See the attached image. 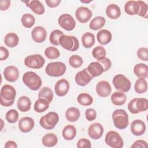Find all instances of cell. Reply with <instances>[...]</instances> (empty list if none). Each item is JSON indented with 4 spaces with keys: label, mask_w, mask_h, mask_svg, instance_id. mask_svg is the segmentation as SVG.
<instances>
[{
    "label": "cell",
    "mask_w": 148,
    "mask_h": 148,
    "mask_svg": "<svg viewBox=\"0 0 148 148\" xmlns=\"http://www.w3.org/2000/svg\"><path fill=\"white\" fill-rule=\"evenodd\" d=\"M16 95L15 88L9 84L2 86L0 92V103L2 106L8 107L12 105Z\"/></svg>",
    "instance_id": "cell-1"
},
{
    "label": "cell",
    "mask_w": 148,
    "mask_h": 148,
    "mask_svg": "<svg viewBox=\"0 0 148 148\" xmlns=\"http://www.w3.org/2000/svg\"><path fill=\"white\" fill-rule=\"evenodd\" d=\"M23 82L29 89L36 91L39 90L42 84L40 77L35 72L28 71L23 74Z\"/></svg>",
    "instance_id": "cell-2"
},
{
    "label": "cell",
    "mask_w": 148,
    "mask_h": 148,
    "mask_svg": "<svg viewBox=\"0 0 148 148\" xmlns=\"http://www.w3.org/2000/svg\"><path fill=\"white\" fill-rule=\"evenodd\" d=\"M112 119L114 126L120 130L126 128L128 124V115L127 113L122 109H116L112 113Z\"/></svg>",
    "instance_id": "cell-3"
},
{
    "label": "cell",
    "mask_w": 148,
    "mask_h": 148,
    "mask_svg": "<svg viewBox=\"0 0 148 148\" xmlns=\"http://www.w3.org/2000/svg\"><path fill=\"white\" fill-rule=\"evenodd\" d=\"M66 66L62 62H51L46 67V74L51 77H60L62 76L66 72Z\"/></svg>",
    "instance_id": "cell-4"
},
{
    "label": "cell",
    "mask_w": 148,
    "mask_h": 148,
    "mask_svg": "<svg viewBox=\"0 0 148 148\" xmlns=\"http://www.w3.org/2000/svg\"><path fill=\"white\" fill-rule=\"evenodd\" d=\"M59 121L58 113L54 112H50L43 116L39 120L40 125L46 130H52L57 125Z\"/></svg>",
    "instance_id": "cell-5"
},
{
    "label": "cell",
    "mask_w": 148,
    "mask_h": 148,
    "mask_svg": "<svg viewBox=\"0 0 148 148\" xmlns=\"http://www.w3.org/2000/svg\"><path fill=\"white\" fill-rule=\"evenodd\" d=\"M59 43L62 48L71 51H76L79 47L78 39L72 35H62L59 39Z\"/></svg>",
    "instance_id": "cell-6"
},
{
    "label": "cell",
    "mask_w": 148,
    "mask_h": 148,
    "mask_svg": "<svg viewBox=\"0 0 148 148\" xmlns=\"http://www.w3.org/2000/svg\"><path fill=\"white\" fill-rule=\"evenodd\" d=\"M112 82L115 88L122 92L129 91L131 87V83L130 80L122 74L114 76Z\"/></svg>",
    "instance_id": "cell-7"
},
{
    "label": "cell",
    "mask_w": 148,
    "mask_h": 148,
    "mask_svg": "<svg viewBox=\"0 0 148 148\" xmlns=\"http://www.w3.org/2000/svg\"><path fill=\"white\" fill-rule=\"evenodd\" d=\"M105 142L112 148H121L123 147L124 142L119 134L114 131H109L105 138Z\"/></svg>",
    "instance_id": "cell-8"
},
{
    "label": "cell",
    "mask_w": 148,
    "mask_h": 148,
    "mask_svg": "<svg viewBox=\"0 0 148 148\" xmlns=\"http://www.w3.org/2000/svg\"><path fill=\"white\" fill-rule=\"evenodd\" d=\"M45 58L40 54L29 55L24 59V64L26 66L33 69H40L45 64Z\"/></svg>",
    "instance_id": "cell-9"
},
{
    "label": "cell",
    "mask_w": 148,
    "mask_h": 148,
    "mask_svg": "<svg viewBox=\"0 0 148 148\" xmlns=\"http://www.w3.org/2000/svg\"><path fill=\"white\" fill-rule=\"evenodd\" d=\"M58 23L61 28L68 31L73 30L76 26L75 19L71 14L67 13L61 14L58 19Z\"/></svg>",
    "instance_id": "cell-10"
},
{
    "label": "cell",
    "mask_w": 148,
    "mask_h": 148,
    "mask_svg": "<svg viewBox=\"0 0 148 148\" xmlns=\"http://www.w3.org/2000/svg\"><path fill=\"white\" fill-rule=\"evenodd\" d=\"M75 16L80 23H86L90 20L92 16V12L87 7L81 6L76 9Z\"/></svg>",
    "instance_id": "cell-11"
},
{
    "label": "cell",
    "mask_w": 148,
    "mask_h": 148,
    "mask_svg": "<svg viewBox=\"0 0 148 148\" xmlns=\"http://www.w3.org/2000/svg\"><path fill=\"white\" fill-rule=\"evenodd\" d=\"M93 78L94 77H92L87 71V68H85L76 74L75 80L79 86H85L88 84Z\"/></svg>",
    "instance_id": "cell-12"
},
{
    "label": "cell",
    "mask_w": 148,
    "mask_h": 148,
    "mask_svg": "<svg viewBox=\"0 0 148 148\" xmlns=\"http://www.w3.org/2000/svg\"><path fill=\"white\" fill-rule=\"evenodd\" d=\"M70 86L68 81L65 79L58 80L54 86L55 92L59 97L65 96L68 92Z\"/></svg>",
    "instance_id": "cell-13"
},
{
    "label": "cell",
    "mask_w": 148,
    "mask_h": 148,
    "mask_svg": "<svg viewBox=\"0 0 148 148\" xmlns=\"http://www.w3.org/2000/svg\"><path fill=\"white\" fill-rule=\"evenodd\" d=\"M103 127L99 123H94L91 124L88 129L89 136L95 140L99 139L103 135Z\"/></svg>",
    "instance_id": "cell-14"
},
{
    "label": "cell",
    "mask_w": 148,
    "mask_h": 148,
    "mask_svg": "<svg viewBox=\"0 0 148 148\" xmlns=\"http://www.w3.org/2000/svg\"><path fill=\"white\" fill-rule=\"evenodd\" d=\"M47 32L45 28L42 26L35 27L31 32V37L36 43H42L46 38Z\"/></svg>",
    "instance_id": "cell-15"
},
{
    "label": "cell",
    "mask_w": 148,
    "mask_h": 148,
    "mask_svg": "<svg viewBox=\"0 0 148 148\" xmlns=\"http://www.w3.org/2000/svg\"><path fill=\"white\" fill-rule=\"evenodd\" d=\"M5 79L10 82H16L19 76V71L17 67L10 65L6 67L3 71Z\"/></svg>",
    "instance_id": "cell-16"
},
{
    "label": "cell",
    "mask_w": 148,
    "mask_h": 148,
    "mask_svg": "<svg viewBox=\"0 0 148 148\" xmlns=\"http://www.w3.org/2000/svg\"><path fill=\"white\" fill-rule=\"evenodd\" d=\"M112 91V88L108 82L102 80L98 82L96 86V92L101 97H108Z\"/></svg>",
    "instance_id": "cell-17"
},
{
    "label": "cell",
    "mask_w": 148,
    "mask_h": 148,
    "mask_svg": "<svg viewBox=\"0 0 148 148\" xmlns=\"http://www.w3.org/2000/svg\"><path fill=\"white\" fill-rule=\"evenodd\" d=\"M18 128L24 133L30 132L34 127V120L30 117H24L18 121Z\"/></svg>",
    "instance_id": "cell-18"
},
{
    "label": "cell",
    "mask_w": 148,
    "mask_h": 148,
    "mask_svg": "<svg viewBox=\"0 0 148 148\" xmlns=\"http://www.w3.org/2000/svg\"><path fill=\"white\" fill-rule=\"evenodd\" d=\"M131 131L135 136H141L146 131V125L141 120H135L131 124Z\"/></svg>",
    "instance_id": "cell-19"
},
{
    "label": "cell",
    "mask_w": 148,
    "mask_h": 148,
    "mask_svg": "<svg viewBox=\"0 0 148 148\" xmlns=\"http://www.w3.org/2000/svg\"><path fill=\"white\" fill-rule=\"evenodd\" d=\"M87 70L92 77L99 76L104 72L102 65L98 61L91 62L87 66Z\"/></svg>",
    "instance_id": "cell-20"
},
{
    "label": "cell",
    "mask_w": 148,
    "mask_h": 148,
    "mask_svg": "<svg viewBox=\"0 0 148 148\" xmlns=\"http://www.w3.org/2000/svg\"><path fill=\"white\" fill-rule=\"evenodd\" d=\"M97 40L99 44L106 45L112 40V34L107 29H101L97 34Z\"/></svg>",
    "instance_id": "cell-21"
},
{
    "label": "cell",
    "mask_w": 148,
    "mask_h": 148,
    "mask_svg": "<svg viewBox=\"0 0 148 148\" xmlns=\"http://www.w3.org/2000/svg\"><path fill=\"white\" fill-rule=\"evenodd\" d=\"M134 72L138 78L146 79L148 76V66L143 63L136 64L134 68Z\"/></svg>",
    "instance_id": "cell-22"
},
{
    "label": "cell",
    "mask_w": 148,
    "mask_h": 148,
    "mask_svg": "<svg viewBox=\"0 0 148 148\" xmlns=\"http://www.w3.org/2000/svg\"><path fill=\"white\" fill-rule=\"evenodd\" d=\"M124 10L129 15L138 14L139 10V5L138 1H129L124 5Z\"/></svg>",
    "instance_id": "cell-23"
},
{
    "label": "cell",
    "mask_w": 148,
    "mask_h": 148,
    "mask_svg": "<svg viewBox=\"0 0 148 148\" xmlns=\"http://www.w3.org/2000/svg\"><path fill=\"white\" fill-rule=\"evenodd\" d=\"M17 108L22 112H26L31 109V101L30 99L26 96L20 97L17 102Z\"/></svg>",
    "instance_id": "cell-24"
},
{
    "label": "cell",
    "mask_w": 148,
    "mask_h": 148,
    "mask_svg": "<svg viewBox=\"0 0 148 148\" xmlns=\"http://www.w3.org/2000/svg\"><path fill=\"white\" fill-rule=\"evenodd\" d=\"M106 13L110 18L117 19L121 16V10L118 5L112 3L107 6Z\"/></svg>",
    "instance_id": "cell-25"
},
{
    "label": "cell",
    "mask_w": 148,
    "mask_h": 148,
    "mask_svg": "<svg viewBox=\"0 0 148 148\" xmlns=\"http://www.w3.org/2000/svg\"><path fill=\"white\" fill-rule=\"evenodd\" d=\"M62 135L65 140H71L76 135V129L73 125H67L63 128Z\"/></svg>",
    "instance_id": "cell-26"
},
{
    "label": "cell",
    "mask_w": 148,
    "mask_h": 148,
    "mask_svg": "<svg viewBox=\"0 0 148 148\" xmlns=\"http://www.w3.org/2000/svg\"><path fill=\"white\" fill-rule=\"evenodd\" d=\"M127 100V96L125 94L120 91L113 92L111 95L112 102L116 106H121L124 105Z\"/></svg>",
    "instance_id": "cell-27"
},
{
    "label": "cell",
    "mask_w": 148,
    "mask_h": 148,
    "mask_svg": "<svg viewBox=\"0 0 148 148\" xmlns=\"http://www.w3.org/2000/svg\"><path fill=\"white\" fill-rule=\"evenodd\" d=\"M42 142L46 147H53L57 145L58 142V138L54 134L48 133L43 136Z\"/></svg>",
    "instance_id": "cell-28"
},
{
    "label": "cell",
    "mask_w": 148,
    "mask_h": 148,
    "mask_svg": "<svg viewBox=\"0 0 148 148\" xmlns=\"http://www.w3.org/2000/svg\"><path fill=\"white\" fill-rule=\"evenodd\" d=\"M19 38L17 35L14 32H9L6 35L4 38V42L6 46L9 47H14L18 44Z\"/></svg>",
    "instance_id": "cell-29"
},
{
    "label": "cell",
    "mask_w": 148,
    "mask_h": 148,
    "mask_svg": "<svg viewBox=\"0 0 148 148\" xmlns=\"http://www.w3.org/2000/svg\"><path fill=\"white\" fill-rule=\"evenodd\" d=\"M80 113L79 110L75 107L68 108L65 112V117L68 121L70 122L76 121L80 117Z\"/></svg>",
    "instance_id": "cell-30"
},
{
    "label": "cell",
    "mask_w": 148,
    "mask_h": 148,
    "mask_svg": "<svg viewBox=\"0 0 148 148\" xmlns=\"http://www.w3.org/2000/svg\"><path fill=\"white\" fill-rule=\"evenodd\" d=\"M29 8L36 14L42 15L45 13V7L39 0L29 1Z\"/></svg>",
    "instance_id": "cell-31"
},
{
    "label": "cell",
    "mask_w": 148,
    "mask_h": 148,
    "mask_svg": "<svg viewBox=\"0 0 148 148\" xmlns=\"http://www.w3.org/2000/svg\"><path fill=\"white\" fill-rule=\"evenodd\" d=\"M82 42L85 48H91L95 43V36L91 32H86L82 36Z\"/></svg>",
    "instance_id": "cell-32"
},
{
    "label": "cell",
    "mask_w": 148,
    "mask_h": 148,
    "mask_svg": "<svg viewBox=\"0 0 148 148\" xmlns=\"http://www.w3.org/2000/svg\"><path fill=\"white\" fill-rule=\"evenodd\" d=\"M105 18L102 16H97L94 17L90 23L89 27L93 30H98L102 28L105 24Z\"/></svg>",
    "instance_id": "cell-33"
},
{
    "label": "cell",
    "mask_w": 148,
    "mask_h": 148,
    "mask_svg": "<svg viewBox=\"0 0 148 148\" xmlns=\"http://www.w3.org/2000/svg\"><path fill=\"white\" fill-rule=\"evenodd\" d=\"M54 94L51 89H50L48 87H42L38 93V98H43L46 99L48 102L50 103L51 102L53 99Z\"/></svg>",
    "instance_id": "cell-34"
},
{
    "label": "cell",
    "mask_w": 148,
    "mask_h": 148,
    "mask_svg": "<svg viewBox=\"0 0 148 148\" xmlns=\"http://www.w3.org/2000/svg\"><path fill=\"white\" fill-rule=\"evenodd\" d=\"M49 107V103L48 101L43 98H39L36 101L34 104V110L38 113H42L48 109Z\"/></svg>",
    "instance_id": "cell-35"
},
{
    "label": "cell",
    "mask_w": 148,
    "mask_h": 148,
    "mask_svg": "<svg viewBox=\"0 0 148 148\" xmlns=\"http://www.w3.org/2000/svg\"><path fill=\"white\" fill-rule=\"evenodd\" d=\"M134 89L136 92L143 94L147 90V82L145 79L139 78L135 82Z\"/></svg>",
    "instance_id": "cell-36"
},
{
    "label": "cell",
    "mask_w": 148,
    "mask_h": 148,
    "mask_svg": "<svg viewBox=\"0 0 148 148\" xmlns=\"http://www.w3.org/2000/svg\"><path fill=\"white\" fill-rule=\"evenodd\" d=\"M21 23L23 25L27 28H31L35 24V17L29 13L24 14L21 18Z\"/></svg>",
    "instance_id": "cell-37"
},
{
    "label": "cell",
    "mask_w": 148,
    "mask_h": 148,
    "mask_svg": "<svg viewBox=\"0 0 148 148\" xmlns=\"http://www.w3.org/2000/svg\"><path fill=\"white\" fill-rule=\"evenodd\" d=\"M77 101L80 105L86 106L92 103L93 98L90 94L87 93H81L78 95Z\"/></svg>",
    "instance_id": "cell-38"
},
{
    "label": "cell",
    "mask_w": 148,
    "mask_h": 148,
    "mask_svg": "<svg viewBox=\"0 0 148 148\" xmlns=\"http://www.w3.org/2000/svg\"><path fill=\"white\" fill-rule=\"evenodd\" d=\"M106 52L105 48L102 46L95 47L92 51V55L97 61L101 60L105 58Z\"/></svg>",
    "instance_id": "cell-39"
},
{
    "label": "cell",
    "mask_w": 148,
    "mask_h": 148,
    "mask_svg": "<svg viewBox=\"0 0 148 148\" xmlns=\"http://www.w3.org/2000/svg\"><path fill=\"white\" fill-rule=\"evenodd\" d=\"M45 55L49 59L54 60L58 58L60 55V53L58 49H57L55 47L50 46L45 49Z\"/></svg>",
    "instance_id": "cell-40"
},
{
    "label": "cell",
    "mask_w": 148,
    "mask_h": 148,
    "mask_svg": "<svg viewBox=\"0 0 148 148\" xmlns=\"http://www.w3.org/2000/svg\"><path fill=\"white\" fill-rule=\"evenodd\" d=\"M63 35H64L63 32L59 29L53 30L50 34V37H49L50 42L54 46L59 45H60L59 39Z\"/></svg>",
    "instance_id": "cell-41"
},
{
    "label": "cell",
    "mask_w": 148,
    "mask_h": 148,
    "mask_svg": "<svg viewBox=\"0 0 148 148\" xmlns=\"http://www.w3.org/2000/svg\"><path fill=\"white\" fill-rule=\"evenodd\" d=\"M83 63V60L82 58L78 55H72L69 59V65L74 68H80L82 65Z\"/></svg>",
    "instance_id": "cell-42"
},
{
    "label": "cell",
    "mask_w": 148,
    "mask_h": 148,
    "mask_svg": "<svg viewBox=\"0 0 148 148\" xmlns=\"http://www.w3.org/2000/svg\"><path fill=\"white\" fill-rule=\"evenodd\" d=\"M19 117L18 112L15 109H10L6 113L5 116L6 120L8 123H15L17 121Z\"/></svg>",
    "instance_id": "cell-43"
},
{
    "label": "cell",
    "mask_w": 148,
    "mask_h": 148,
    "mask_svg": "<svg viewBox=\"0 0 148 148\" xmlns=\"http://www.w3.org/2000/svg\"><path fill=\"white\" fill-rule=\"evenodd\" d=\"M136 108L139 112H145L148 109V100L144 98H139L136 99Z\"/></svg>",
    "instance_id": "cell-44"
},
{
    "label": "cell",
    "mask_w": 148,
    "mask_h": 148,
    "mask_svg": "<svg viewBox=\"0 0 148 148\" xmlns=\"http://www.w3.org/2000/svg\"><path fill=\"white\" fill-rule=\"evenodd\" d=\"M139 5V10L138 13V15L147 18V9H148V6L147 5L142 1H137Z\"/></svg>",
    "instance_id": "cell-45"
},
{
    "label": "cell",
    "mask_w": 148,
    "mask_h": 148,
    "mask_svg": "<svg viewBox=\"0 0 148 148\" xmlns=\"http://www.w3.org/2000/svg\"><path fill=\"white\" fill-rule=\"evenodd\" d=\"M138 57L144 61L148 60V49L146 47H140L137 50Z\"/></svg>",
    "instance_id": "cell-46"
},
{
    "label": "cell",
    "mask_w": 148,
    "mask_h": 148,
    "mask_svg": "<svg viewBox=\"0 0 148 148\" xmlns=\"http://www.w3.org/2000/svg\"><path fill=\"white\" fill-rule=\"evenodd\" d=\"M85 116L88 121H93L96 119L97 112L94 109L92 108L87 109L85 111Z\"/></svg>",
    "instance_id": "cell-47"
},
{
    "label": "cell",
    "mask_w": 148,
    "mask_h": 148,
    "mask_svg": "<svg viewBox=\"0 0 148 148\" xmlns=\"http://www.w3.org/2000/svg\"><path fill=\"white\" fill-rule=\"evenodd\" d=\"M136 99L137 98L131 99L128 104V109L132 114H138L139 113V112L137 110L136 108Z\"/></svg>",
    "instance_id": "cell-48"
},
{
    "label": "cell",
    "mask_w": 148,
    "mask_h": 148,
    "mask_svg": "<svg viewBox=\"0 0 148 148\" xmlns=\"http://www.w3.org/2000/svg\"><path fill=\"white\" fill-rule=\"evenodd\" d=\"M77 147L79 148H90L91 147V142L86 138H81L78 140L77 143Z\"/></svg>",
    "instance_id": "cell-49"
},
{
    "label": "cell",
    "mask_w": 148,
    "mask_h": 148,
    "mask_svg": "<svg viewBox=\"0 0 148 148\" xmlns=\"http://www.w3.org/2000/svg\"><path fill=\"white\" fill-rule=\"evenodd\" d=\"M98 62H99L102 65L104 72L108 71L111 68L112 62L108 58H105L101 60L98 61Z\"/></svg>",
    "instance_id": "cell-50"
},
{
    "label": "cell",
    "mask_w": 148,
    "mask_h": 148,
    "mask_svg": "<svg viewBox=\"0 0 148 148\" xmlns=\"http://www.w3.org/2000/svg\"><path fill=\"white\" fill-rule=\"evenodd\" d=\"M132 148H138V147H147V143L146 141L143 140H136L131 146Z\"/></svg>",
    "instance_id": "cell-51"
},
{
    "label": "cell",
    "mask_w": 148,
    "mask_h": 148,
    "mask_svg": "<svg viewBox=\"0 0 148 148\" xmlns=\"http://www.w3.org/2000/svg\"><path fill=\"white\" fill-rule=\"evenodd\" d=\"M9 51L8 50L3 46H1L0 47V60L3 61L6 60L9 57Z\"/></svg>",
    "instance_id": "cell-52"
},
{
    "label": "cell",
    "mask_w": 148,
    "mask_h": 148,
    "mask_svg": "<svg viewBox=\"0 0 148 148\" xmlns=\"http://www.w3.org/2000/svg\"><path fill=\"white\" fill-rule=\"evenodd\" d=\"M10 5V0H1L0 1V9L2 11L7 10Z\"/></svg>",
    "instance_id": "cell-53"
},
{
    "label": "cell",
    "mask_w": 148,
    "mask_h": 148,
    "mask_svg": "<svg viewBox=\"0 0 148 148\" xmlns=\"http://www.w3.org/2000/svg\"><path fill=\"white\" fill-rule=\"evenodd\" d=\"M45 2L49 7L53 8L59 5L61 3V0H46Z\"/></svg>",
    "instance_id": "cell-54"
},
{
    "label": "cell",
    "mask_w": 148,
    "mask_h": 148,
    "mask_svg": "<svg viewBox=\"0 0 148 148\" xmlns=\"http://www.w3.org/2000/svg\"><path fill=\"white\" fill-rule=\"evenodd\" d=\"M5 148H10V147L17 148V145L15 142L12 141V140H9L6 142V143L5 145Z\"/></svg>",
    "instance_id": "cell-55"
},
{
    "label": "cell",
    "mask_w": 148,
    "mask_h": 148,
    "mask_svg": "<svg viewBox=\"0 0 148 148\" xmlns=\"http://www.w3.org/2000/svg\"><path fill=\"white\" fill-rule=\"evenodd\" d=\"M92 1H81L82 2H83V3H89V2H91Z\"/></svg>",
    "instance_id": "cell-56"
},
{
    "label": "cell",
    "mask_w": 148,
    "mask_h": 148,
    "mask_svg": "<svg viewBox=\"0 0 148 148\" xmlns=\"http://www.w3.org/2000/svg\"><path fill=\"white\" fill-rule=\"evenodd\" d=\"M1 121L2 122V127H1V130H2V128H3V120L2 119H1Z\"/></svg>",
    "instance_id": "cell-57"
}]
</instances>
